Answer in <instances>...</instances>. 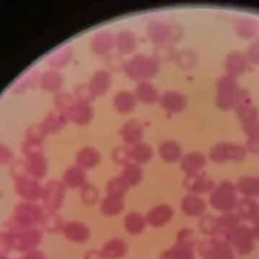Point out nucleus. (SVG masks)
Returning a JSON list of instances; mask_svg holds the SVG:
<instances>
[{
  "label": "nucleus",
  "instance_id": "f257e3e1",
  "mask_svg": "<svg viewBox=\"0 0 259 259\" xmlns=\"http://www.w3.org/2000/svg\"><path fill=\"white\" fill-rule=\"evenodd\" d=\"M202 259H234V252L228 241L223 237L203 241L198 247Z\"/></svg>",
  "mask_w": 259,
  "mask_h": 259
},
{
  "label": "nucleus",
  "instance_id": "f03ea898",
  "mask_svg": "<svg viewBox=\"0 0 259 259\" xmlns=\"http://www.w3.org/2000/svg\"><path fill=\"white\" fill-rule=\"evenodd\" d=\"M40 241V232L36 229H29L10 233L6 240V245L12 249L25 253L36 249Z\"/></svg>",
  "mask_w": 259,
  "mask_h": 259
},
{
  "label": "nucleus",
  "instance_id": "7ed1b4c3",
  "mask_svg": "<svg viewBox=\"0 0 259 259\" xmlns=\"http://www.w3.org/2000/svg\"><path fill=\"white\" fill-rule=\"evenodd\" d=\"M256 235L247 228L234 229L227 237V241L234 253L246 256L252 253L255 246Z\"/></svg>",
  "mask_w": 259,
  "mask_h": 259
},
{
  "label": "nucleus",
  "instance_id": "20e7f679",
  "mask_svg": "<svg viewBox=\"0 0 259 259\" xmlns=\"http://www.w3.org/2000/svg\"><path fill=\"white\" fill-rule=\"evenodd\" d=\"M64 235L72 243L84 244L90 240L91 231L82 223L72 222L64 227Z\"/></svg>",
  "mask_w": 259,
  "mask_h": 259
},
{
  "label": "nucleus",
  "instance_id": "39448f33",
  "mask_svg": "<svg viewBox=\"0 0 259 259\" xmlns=\"http://www.w3.org/2000/svg\"><path fill=\"white\" fill-rule=\"evenodd\" d=\"M101 251L106 259H122L126 256L128 247L125 241L121 239H112L105 243Z\"/></svg>",
  "mask_w": 259,
  "mask_h": 259
},
{
  "label": "nucleus",
  "instance_id": "423d86ee",
  "mask_svg": "<svg viewBox=\"0 0 259 259\" xmlns=\"http://www.w3.org/2000/svg\"><path fill=\"white\" fill-rule=\"evenodd\" d=\"M159 259H195V252L193 248L177 244L176 246L163 251Z\"/></svg>",
  "mask_w": 259,
  "mask_h": 259
},
{
  "label": "nucleus",
  "instance_id": "0eeeda50",
  "mask_svg": "<svg viewBox=\"0 0 259 259\" xmlns=\"http://www.w3.org/2000/svg\"><path fill=\"white\" fill-rule=\"evenodd\" d=\"M172 217V210L166 205H161L154 208L148 213L147 221L150 225L160 227L165 225Z\"/></svg>",
  "mask_w": 259,
  "mask_h": 259
},
{
  "label": "nucleus",
  "instance_id": "6e6552de",
  "mask_svg": "<svg viewBox=\"0 0 259 259\" xmlns=\"http://www.w3.org/2000/svg\"><path fill=\"white\" fill-rule=\"evenodd\" d=\"M233 194L230 192L228 186H223L212 197V203L222 209H227L233 204Z\"/></svg>",
  "mask_w": 259,
  "mask_h": 259
},
{
  "label": "nucleus",
  "instance_id": "1a4fd4ad",
  "mask_svg": "<svg viewBox=\"0 0 259 259\" xmlns=\"http://www.w3.org/2000/svg\"><path fill=\"white\" fill-rule=\"evenodd\" d=\"M124 227L130 234L138 235L143 231L145 227V220L138 213H131L127 215Z\"/></svg>",
  "mask_w": 259,
  "mask_h": 259
},
{
  "label": "nucleus",
  "instance_id": "9d476101",
  "mask_svg": "<svg viewBox=\"0 0 259 259\" xmlns=\"http://www.w3.org/2000/svg\"><path fill=\"white\" fill-rule=\"evenodd\" d=\"M62 188L59 184H51L46 193V203L50 208H56L62 199Z\"/></svg>",
  "mask_w": 259,
  "mask_h": 259
},
{
  "label": "nucleus",
  "instance_id": "9b49d317",
  "mask_svg": "<svg viewBox=\"0 0 259 259\" xmlns=\"http://www.w3.org/2000/svg\"><path fill=\"white\" fill-rule=\"evenodd\" d=\"M184 210L191 215H198L204 209V203L197 197H187L183 202Z\"/></svg>",
  "mask_w": 259,
  "mask_h": 259
},
{
  "label": "nucleus",
  "instance_id": "f8f14e48",
  "mask_svg": "<svg viewBox=\"0 0 259 259\" xmlns=\"http://www.w3.org/2000/svg\"><path fill=\"white\" fill-rule=\"evenodd\" d=\"M38 210L33 206H23L20 210V217L19 221L22 225H29L35 221H37L39 218Z\"/></svg>",
  "mask_w": 259,
  "mask_h": 259
},
{
  "label": "nucleus",
  "instance_id": "ddd939ff",
  "mask_svg": "<svg viewBox=\"0 0 259 259\" xmlns=\"http://www.w3.org/2000/svg\"><path fill=\"white\" fill-rule=\"evenodd\" d=\"M121 208H122L121 199L119 198V196H114V195L106 199L102 205V209L107 215L116 214L121 210Z\"/></svg>",
  "mask_w": 259,
  "mask_h": 259
},
{
  "label": "nucleus",
  "instance_id": "4468645a",
  "mask_svg": "<svg viewBox=\"0 0 259 259\" xmlns=\"http://www.w3.org/2000/svg\"><path fill=\"white\" fill-rule=\"evenodd\" d=\"M19 191L21 192L23 196L28 197V198H33L36 197L38 191H37V186L31 181H21L19 184Z\"/></svg>",
  "mask_w": 259,
  "mask_h": 259
},
{
  "label": "nucleus",
  "instance_id": "2eb2a0df",
  "mask_svg": "<svg viewBox=\"0 0 259 259\" xmlns=\"http://www.w3.org/2000/svg\"><path fill=\"white\" fill-rule=\"evenodd\" d=\"M177 244L189 248H194V246H195V236H194L193 231L185 229L182 232H180L178 235Z\"/></svg>",
  "mask_w": 259,
  "mask_h": 259
},
{
  "label": "nucleus",
  "instance_id": "dca6fc26",
  "mask_svg": "<svg viewBox=\"0 0 259 259\" xmlns=\"http://www.w3.org/2000/svg\"><path fill=\"white\" fill-rule=\"evenodd\" d=\"M99 162V157L96 153L92 152V150H88V152H83L79 156V163L81 166L84 167H93L97 165Z\"/></svg>",
  "mask_w": 259,
  "mask_h": 259
},
{
  "label": "nucleus",
  "instance_id": "f3484780",
  "mask_svg": "<svg viewBox=\"0 0 259 259\" xmlns=\"http://www.w3.org/2000/svg\"><path fill=\"white\" fill-rule=\"evenodd\" d=\"M84 180V176L82 172L78 169H72L70 170L67 176H66V181L67 183L72 186V187H77L79 186Z\"/></svg>",
  "mask_w": 259,
  "mask_h": 259
},
{
  "label": "nucleus",
  "instance_id": "a211bd4d",
  "mask_svg": "<svg viewBox=\"0 0 259 259\" xmlns=\"http://www.w3.org/2000/svg\"><path fill=\"white\" fill-rule=\"evenodd\" d=\"M203 165V159L199 156H192L186 159L184 167L187 171L189 172H194L196 171L198 168L200 169V167Z\"/></svg>",
  "mask_w": 259,
  "mask_h": 259
},
{
  "label": "nucleus",
  "instance_id": "6ab92c4d",
  "mask_svg": "<svg viewBox=\"0 0 259 259\" xmlns=\"http://www.w3.org/2000/svg\"><path fill=\"white\" fill-rule=\"evenodd\" d=\"M189 187L192 190H195L197 192H201V191L208 190L210 188V183L206 179H199V181L198 180L190 181L189 182Z\"/></svg>",
  "mask_w": 259,
  "mask_h": 259
},
{
  "label": "nucleus",
  "instance_id": "aec40b11",
  "mask_svg": "<svg viewBox=\"0 0 259 259\" xmlns=\"http://www.w3.org/2000/svg\"><path fill=\"white\" fill-rule=\"evenodd\" d=\"M201 229L205 234L211 235L213 233L217 232L218 230V224L215 222H211L209 219L208 220H204L201 223Z\"/></svg>",
  "mask_w": 259,
  "mask_h": 259
},
{
  "label": "nucleus",
  "instance_id": "412c9836",
  "mask_svg": "<svg viewBox=\"0 0 259 259\" xmlns=\"http://www.w3.org/2000/svg\"><path fill=\"white\" fill-rule=\"evenodd\" d=\"M241 188L244 192H246V194L250 195L252 194V192H256L258 191V185L256 184V182H254L253 180H246L242 182Z\"/></svg>",
  "mask_w": 259,
  "mask_h": 259
},
{
  "label": "nucleus",
  "instance_id": "4be33fe9",
  "mask_svg": "<svg viewBox=\"0 0 259 259\" xmlns=\"http://www.w3.org/2000/svg\"><path fill=\"white\" fill-rule=\"evenodd\" d=\"M126 179L131 183H137L140 179V171L137 169V167H130V169L126 170Z\"/></svg>",
  "mask_w": 259,
  "mask_h": 259
},
{
  "label": "nucleus",
  "instance_id": "5701e85b",
  "mask_svg": "<svg viewBox=\"0 0 259 259\" xmlns=\"http://www.w3.org/2000/svg\"><path fill=\"white\" fill-rule=\"evenodd\" d=\"M21 259H46V256L41 251H38V250L34 249V250H31V251L25 252L24 256Z\"/></svg>",
  "mask_w": 259,
  "mask_h": 259
},
{
  "label": "nucleus",
  "instance_id": "b1692460",
  "mask_svg": "<svg viewBox=\"0 0 259 259\" xmlns=\"http://www.w3.org/2000/svg\"><path fill=\"white\" fill-rule=\"evenodd\" d=\"M83 197L85 201L94 202L97 199V192L95 191L94 188H86L83 194Z\"/></svg>",
  "mask_w": 259,
  "mask_h": 259
},
{
  "label": "nucleus",
  "instance_id": "393cba45",
  "mask_svg": "<svg viewBox=\"0 0 259 259\" xmlns=\"http://www.w3.org/2000/svg\"><path fill=\"white\" fill-rule=\"evenodd\" d=\"M83 259H106L101 250H90L83 256Z\"/></svg>",
  "mask_w": 259,
  "mask_h": 259
},
{
  "label": "nucleus",
  "instance_id": "a878e982",
  "mask_svg": "<svg viewBox=\"0 0 259 259\" xmlns=\"http://www.w3.org/2000/svg\"><path fill=\"white\" fill-rule=\"evenodd\" d=\"M0 259H8L6 256H4V255H0Z\"/></svg>",
  "mask_w": 259,
  "mask_h": 259
}]
</instances>
